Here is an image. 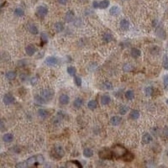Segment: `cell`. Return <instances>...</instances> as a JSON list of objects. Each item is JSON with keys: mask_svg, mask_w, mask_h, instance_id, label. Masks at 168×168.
I'll list each match as a JSON object with an SVG mask.
<instances>
[{"mask_svg": "<svg viewBox=\"0 0 168 168\" xmlns=\"http://www.w3.org/2000/svg\"><path fill=\"white\" fill-rule=\"evenodd\" d=\"M26 163L28 165V166H31L34 165H36L37 163H42L44 161V157L41 155H35V156H31L29 159H27Z\"/></svg>", "mask_w": 168, "mask_h": 168, "instance_id": "obj_1", "label": "cell"}, {"mask_svg": "<svg viewBox=\"0 0 168 168\" xmlns=\"http://www.w3.org/2000/svg\"><path fill=\"white\" fill-rule=\"evenodd\" d=\"M128 151L125 148H124L121 145H116L115 147H114V155L116 157L122 158L124 156V155Z\"/></svg>", "mask_w": 168, "mask_h": 168, "instance_id": "obj_2", "label": "cell"}, {"mask_svg": "<svg viewBox=\"0 0 168 168\" xmlns=\"http://www.w3.org/2000/svg\"><path fill=\"white\" fill-rule=\"evenodd\" d=\"M43 98H45V101H49L51 100L54 96V92L51 89H43L41 92V94H39Z\"/></svg>", "mask_w": 168, "mask_h": 168, "instance_id": "obj_3", "label": "cell"}, {"mask_svg": "<svg viewBox=\"0 0 168 168\" xmlns=\"http://www.w3.org/2000/svg\"><path fill=\"white\" fill-rule=\"evenodd\" d=\"M47 14H48V9L46 7H45V6H39V7L36 8V14H37L38 17L39 18H44Z\"/></svg>", "mask_w": 168, "mask_h": 168, "instance_id": "obj_4", "label": "cell"}, {"mask_svg": "<svg viewBox=\"0 0 168 168\" xmlns=\"http://www.w3.org/2000/svg\"><path fill=\"white\" fill-rule=\"evenodd\" d=\"M113 153L109 150H103L99 152V157L102 159H111Z\"/></svg>", "mask_w": 168, "mask_h": 168, "instance_id": "obj_5", "label": "cell"}, {"mask_svg": "<svg viewBox=\"0 0 168 168\" xmlns=\"http://www.w3.org/2000/svg\"><path fill=\"white\" fill-rule=\"evenodd\" d=\"M3 101H4V103H5L6 105H9V104H12V103H14V97L13 95H12V94L7 93V94H5V95L4 96Z\"/></svg>", "mask_w": 168, "mask_h": 168, "instance_id": "obj_6", "label": "cell"}, {"mask_svg": "<svg viewBox=\"0 0 168 168\" xmlns=\"http://www.w3.org/2000/svg\"><path fill=\"white\" fill-rule=\"evenodd\" d=\"M45 64L50 66H56L57 65L58 63V59L56 57H54V56H48L46 59H45Z\"/></svg>", "mask_w": 168, "mask_h": 168, "instance_id": "obj_7", "label": "cell"}, {"mask_svg": "<svg viewBox=\"0 0 168 168\" xmlns=\"http://www.w3.org/2000/svg\"><path fill=\"white\" fill-rule=\"evenodd\" d=\"M74 17H75V14H74V12H73L72 10L67 11L66 13V14H65V20H66V22H67V23L72 22V21H73V19H74Z\"/></svg>", "mask_w": 168, "mask_h": 168, "instance_id": "obj_8", "label": "cell"}, {"mask_svg": "<svg viewBox=\"0 0 168 168\" xmlns=\"http://www.w3.org/2000/svg\"><path fill=\"white\" fill-rule=\"evenodd\" d=\"M59 101L62 105H66L70 102V97L66 94H62L59 97Z\"/></svg>", "mask_w": 168, "mask_h": 168, "instance_id": "obj_9", "label": "cell"}, {"mask_svg": "<svg viewBox=\"0 0 168 168\" xmlns=\"http://www.w3.org/2000/svg\"><path fill=\"white\" fill-rule=\"evenodd\" d=\"M25 51H26V53H27L28 56H33V55L36 52V48H35V45H28V46L25 48Z\"/></svg>", "mask_w": 168, "mask_h": 168, "instance_id": "obj_10", "label": "cell"}, {"mask_svg": "<svg viewBox=\"0 0 168 168\" xmlns=\"http://www.w3.org/2000/svg\"><path fill=\"white\" fill-rule=\"evenodd\" d=\"M83 103H84L83 99L81 98V97H77V98L74 100V102H73V107L76 108H80L83 105Z\"/></svg>", "mask_w": 168, "mask_h": 168, "instance_id": "obj_11", "label": "cell"}, {"mask_svg": "<svg viewBox=\"0 0 168 168\" xmlns=\"http://www.w3.org/2000/svg\"><path fill=\"white\" fill-rule=\"evenodd\" d=\"M122 121V118L120 116H114V117L111 118L110 120V123L112 125H114V126H117V125L120 124Z\"/></svg>", "mask_w": 168, "mask_h": 168, "instance_id": "obj_12", "label": "cell"}, {"mask_svg": "<svg viewBox=\"0 0 168 168\" xmlns=\"http://www.w3.org/2000/svg\"><path fill=\"white\" fill-rule=\"evenodd\" d=\"M109 14L113 16H117L120 14V8L118 6H113V7L109 9Z\"/></svg>", "mask_w": 168, "mask_h": 168, "instance_id": "obj_13", "label": "cell"}, {"mask_svg": "<svg viewBox=\"0 0 168 168\" xmlns=\"http://www.w3.org/2000/svg\"><path fill=\"white\" fill-rule=\"evenodd\" d=\"M130 54H131V56L134 58V59H136V58H139L141 56V51H140L138 48H132V50L130 51Z\"/></svg>", "mask_w": 168, "mask_h": 168, "instance_id": "obj_14", "label": "cell"}, {"mask_svg": "<svg viewBox=\"0 0 168 168\" xmlns=\"http://www.w3.org/2000/svg\"><path fill=\"white\" fill-rule=\"evenodd\" d=\"M14 140V135L10 133H6L5 134L3 135V140L5 143H10L13 141Z\"/></svg>", "mask_w": 168, "mask_h": 168, "instance_id": "obj_15", "label": "cell"}, {"mask_svg": "<svg viewBox=\"0 0 168 168\" xmlns=\"http://www.w3.org/2000/svg\"><path fill=\"white\" fill-rule=\"evenodd\" d=\"M110 102H111V97L108 95H107V94L101 97V103L103 105H108L110 103Z\"/></svg>", "mask_w": 168, "mask_h": 168, "instance_id": "obj_16", "label": "cell"}, {"mask_svg": "<svg viewBox=\"0 0 168 168\" xmlns=\"http://www.w3.org/2000/svg\"><path fill=\"white\" fill-rule=\"evenodd\" d=\"M54 151H55V154H56L59 158H62L64 155V154H65L64 150L62 149V147H61V146H56V147H55Z\"/></svg>", "mask_w": 168, "mask_h": 168, "instance_id": "obj_17", "label": "cell"}, {"mask_svg": "<svg viewBox=\"0 0 168 168\" xmlns=\"http://www.w3.org/2000/svg\"><path fill=\"white\" fill-rule=\"evenodd\" d=\"M120 28L122 29L127 30L128 29L130 28V22H129V20H127V19H123L120 21Z\"/></svg>", "mask_w": 168, "mask_h": 168, "instance_id": "obj_18", "label": "cell"}, {"mask_svg": "<svg viewBox=\"0 0 168 168\" xmlns=\"http://www.w3.org/2000/svg\"><path fill=\"white\" fill-rule=\"evenodd\" d=\"M142 141L144 144H149L150 142L152 141V136L151 134L149 133H145L142 137Z\"/></svg>", "mask_w": 168, "mask_h": 168, "instance_id": "obj_19", "label": "cell"}, {"mask_svg": "<svg viewBox=\"0 0 168 168\" xmlns=\"http://www.w3.org/2000/svg\"><path fill=\"white\" fill-rule=\"evenodd\" d=\"M54 29L56 33H61L64 30V24L61 22H57L54 24Z\"/></svg>", "mask_w": 168, "mask_h": 168, "instance_id": "obj_20", "label": "cell"}, {"mask_svg": "<svg viewBox=\"0 0 168 168\" xmlns=\"http://www.w3.org/2000/svg\"><path fill=\"white\" fill-rule=\"evenodd\" d=\"M140 112L138 110H135V109H134V110H132L130 112V118H131V120H138V118H140Z\"/></svg>", "mask_w": 168, "mask_h": 168, "instance_id": "obj_21", "label": "cell"}, {"mask_svg": "<svg viewBox=\"0 0 168 168\" xmlns=\"http://www.w3.org/2000/svg\"><path fill=\"white\" fill-rule=\"evenodd\" d=\"M103 41H104L105 42H110V41H113V39H114V36L112 35L111 33L107 32V33H105V34H103Z\"/></svg>", "mask_w": 168, "mask_h": 168, "instance_id": "obj_22", "label": "cell"}, {"mask_svg": "<svg viewBox=\"0 0 168 168\" xmlns=\"http://www.w3.org/2000/svg\"><path fill=\"white\" fill-rule=\"evenodd\" d=\"M155 31H156V35L160 38H161V39H165V38H166V33H165L164 29L161 28V27H160V28L156 27V30H155Z\"/></svg>", "mask_w": 168, "mask_h": 168, "instance_id": "obj_23", "label": "cell"}, {"mask_svg": "<svg viewBox=\"0 0 168 168\" xmlns=\"http://www.w3.org/2000/svg\"><path fill=\"white\" fill-rule=\"evenodd\" d=\"M6 77H7L8 80H14V79L16 78L17 77V74H16V72H14V71H9V72H6Z\"/></svg>", "mask_w": 168, "mask_h": 168, "instance_id": "obj_24", "label": "cell"}, {"mask_svg": "<svg viewBox=\"0 0 168 168\" xmlns=\"http://www.w3.org/2000/svg\"><path fill=\"white\" fill-rule=\"evenodd\" d=\"M133 159H134V155L131 153H130L129 151H127L126 153L124 155V156L122 157V160H124V161H133Z\"/></svg>", "mask_w": 168, "mask_h": 168, "instance_id": "obj_25", "label": "cell"}, {"mask_svg": "<svg viewBox=\"0 0 168 168\" xmlns=\"http://www.w3.org/2000/svg\"><path fill=\"white\" fill-rule=\"evenodd\" d=\"M37 114H38L39 117H41L42 118H45L48 116V112L45 110V109H43V108L39 109L38 112H37Z\"/></svg>", "mask_w": 168, "mask_h": 168, "instance_id": "obj_26", "label": "cell"}, {"mask_svg": "<svg viewBox=\"0 0 168 168\" xmlns=\"http://www.w3.org/2000/svg\"><path fill=\"white\" fill-rule=\"evenodd\" d=\"M83 155H84V156H85V157H87V158L92 157V156H93V150L90 149V148H86V149H84V151H83Z\"/></svg>", "mask_w": 168, "mask_h": 168, "instance_id": "obj_27", "label": "cell"}, {"mask_svg": "<svg viewBox=\"0 0 168 168\" xmlns=\"http://www.w3.org/2000/svg\"><path fill=\"white\" fill-rule=\"evenodd\" d=\"M29 31L33 34V35H37V34L39 33V30L37 29V27H36L35 24H29Z\"/></svg>", "mask_w": 168, "mask_h": 168, "instance_id": "obj_28", "label": "cell"}, {"mask_svg": "<svg viewBox=\"0 0 168 168\" xmlns=\"http://www.w3.org/2000/svg\"><path fill=\"white\" fill-rule=\"evenodd\" d=\"M87 107H88V108L92 109V110H93V109L97 108V101H95V100H91V101H89V102H88V103H87Z\"/></svg>", "mask_w": 168, "mask_h": 168, "instance_id": "obj_29", "label": "cell"}, {"mask_svg": "<svg viewBox=\"0 0 168 168\" xmlns=\"http://www.w3.org/2000/svg\"><path fill=\"white\" fill-rule=\"evenodd\" d=\"M24 11L23 8H15V10H14V15H15V16L22 17V16H24Z\"/></svg>", "mask_w": 168, "mask_h": 168, "instance_id": "obj_30", "label": "cell"}, {"mask_svg": "<svg viewBox=\"0 0 168 168\" xmlns=\"http://www.w3.org/2000/svg\"><path fill=\"white\" fill-rule=\"evenodd\" d=\"M125 97L128 100H132L134 97V93L132 90H128L126 93H125Z\"/></svg>", "mask_w": 168, "mask_h": 168, "instance_id": "obj_31", "label": "cell"}, {"mask_svg": "<svg viewBox=\"0 0 168 168\" xmlns=\"http://www.w3.org/2000/svg\"><path fill=\"white\" fill-rule=\"evenodd\" d=\"M130 108L126 105H121L120 108V114L122 115H124L127 114V112L129 111Z\"/></svg>", "mask_w": 168, "mask_h": 168, "instance_id": "obj_32", "label": "cell"}, {"mask_svg": "<svg viewBox=\"0 0 168 168\" xmlns=\"http://www.w3.org/2000/svg\"><path fill=\"white\" fill-rule=\"evenodd\" d=\"M109 5V1L108 0H103V1H101L99 3V8H103V9H104V8H108Z\"/></svg>", "mask_w": 168, "mask_h": 168, "instance_id": "obj_33", "label": "cell"}, {"mask_svg": "<svg viewBox=\"0 0 168 168\" xmlns=\"http://www.w3.org/2000/svg\"><path fill=\"white\" fill-rule=\"evenodd\" d=\"M123 70L125 72H130L133 70V66L130 63H126L123 66Z\"/></svg>", "mask_w": 168, "mask_h": 168, "instance_id": "obj_34", "label": "cell"}, {"mask_svg": "<svg viewBox=\"0 0 168 168\" xmlns=\"http://www.w3.org/2000/svg\"><path fill=\"white\" fill-rule=\"evenodd\" d=\"M103 87L104 89L106 90H111L112 88H113V85L110 82H108V81H105L103 83Z\"/></svg>", "mask_w": 168, "mask_h": 168, "instance_id": "obj_35", "label": "cell"}, {"mask_svg": "<svg viewBox=\"0 0 168 168\" xmlns=\"http://www.w3.org/2000/svg\"><path fill=\"white\" fill-rule=\"evenodd\" d=\"M67 73H68L69 75H71V76H74L76 74V68L74 66H68L67 67Z\"/></svg>", "mask_w": 168, "mask_h": 168, "instance_id": "obj_36", "label": "cell"}, {"mask_svg": "<svg viewBox=\"0 0 168 168\" xmlns=\"http://www.w3.org/2000/svg\"><path fill=\"white\" fill-rule=\"evenodd\" d=\"M162 65L165 69L168 70V56L166 55H164L163 56V61H162Z\"/></svg>", "mask_w": 168, "mask_h": 168, "instance_id": "obj_37", "label": "cell"}, {"mask_svg": "<svg viewBox=\"0 0 168 168\" xmlns=\"http://www.w3.org/2000/svg\"><path fill=\"white\" fill-rule=\"evenodd\" d=\"M144 92H145V94L146 96H151L152 93H153V88H152L151 87H146L145 88Z\"/></svg>", "mask_w": 168, "mask_h": 168, "instance_id": "obj_38", "label": "cell"}, {"mask_svg": "<svg viewBox=\"0 0 168 168\" xmlns=\"http://www.w3.org/2000/svg\"><path fill=\"white\" fill-rule=\"evenodd\" d=\"M35 101L37 102L38 103H41V104H43V103H45V98H43L41 95L39 96H36L35 97Z\"/></svg>", "mask_w": 168, "mask_h": 168, "instance_id": "obj_39", "label": "cell"}, {"mask_svg": "<svg viewBox=\"0 0 168 168\" xmlns=\"http://www.w3.org/2000/svg\"><path fill=\"white\" fill-rule=\"evenodd\" d=\"M74 82H75V83H76V85H77V86L81 87V85H82V79H81V77H74Z\"/></svg>", "mask_w": 168, "mask_h": 168, "instance_id": "obj_40", "label": "cell"}, {"mask_svg": "<svg viewBox=\"0 0 168 168\" xmlns=\"http://www.w3.org/2000/svg\"><path fill=\"white\" fill-rule=\"evenodd\" d=\"M41 39L43 41V42H47L48 41V35H47V34H45V32H42L41 34Z\"/></svg>", "mask_w": 168, "mask_h": 168, "instance_id": "obj_41", "label": "cell"}, {"mask_svg": "<svg viewBox=\"0 0 168 168\" xmlns=\"http://www.w3.org/2000/svg\"><path fill=\"white\" fill-rule=\"evenodd\" d=\"M28 166V165H27L26 161H24V162H21V163H18L16 165V167H20V168H25Z\"/></svg>", "mask_w": 168, "mask_h": 168, "instance_id": "obj_42", "label": "cell"}, {"mask_svg": "<svg viewBox=\"0 0 168 168\" xmlns=\"http://www.w3.org/2000/svg\"><path fill=\"white\" fill-rule=\"evenodd\" d=\"M159 51H160V50H159V47L158 46H153V47H152V50H151V53L155 55V54L158 53Z\"/></svg>", "mask_w": 168, "mask_h": 168, "instance_id": "obj_43", "label": "cell"}, {"mask_svg": "<svg viewBox=\"0 0 168 168\" xmlns=\"http://www.w3.org/2000/svg\"><path fill=\"white\" fill-rule=\"evenodd\" d=\"M162 133H163V135L165 137H166V138H168V127H165L163 130H162Z\"/></svg>", "mask_w": 168, "mask_h": 168, "instance_id": "obj_44", "label": "cell"}, {"mask_svg": "<svg viewBox=\"0 0 168 168\" xmlns=\"http://www.w3.org/2000/svg\"><path fill=\"white\" fill-rule=\"evenodd\" d=\"M163 82H164V86H165V87H167V86H168V75L165 76V77H164Z\"/></svg>", "mask_w": 168, "mask_h": 168, "instance_id": "obj_45", "label": "cell"}, {"mask_svg": "<svg viewBox=\"0 0 168 168\" xmlns=\"http://www.w3.org/2000/svg\"><path fill=\"white\" fill-rule=\"evenodd\" d=\"M11 151H13V152H14V153H19V152L20 151V149L19 148H18L17 146H13V147L11 148Z\"/></svg>", "mask_w": 168, "mask_h": 168, "instance_id": "obj_46", "label": "cell"}, {"mask_svg": "<svg viewBox=\"0 0 168 168\" xmlns=\"http://www.w3.org/2000/svg\"><path fill=\"white\" fill-rule=\"evenodd\" d=\"M19 77H20L21 80H22V81L24 82V81H25L26 79H27V76H26L25 74H24V73H22V74H20Z\"/></svg>", "mask_w": 168, "mask_h": 168, "instance_id": "obj_47", "label": "cell"}, {"mask_svg": "<svg viewBox=\"0 0 168 168\" xmlns=\"http://www.w3.org/2000/svg\"><path fill=\"white\" fill-rule=\"evenodd\" d=\"M67 2H68V0H58V3L62 5H66L67 4Z\"/></svg>", "mask_w": 168, "mask_h": 168, "instance_id": "obj_48", "label": "cell"}, {"mask_svg": "<svg viewBox=\"0 0 168 168\" xmlns=\"http://www.w3.org/2000/svg\"><path fill=\"white\" fill-rule=\"evenodd\" d=\"M93 8H99V3L97 2V1H94L93 3Z\"/></svg>", "mask_w": 168, "mask_h": 168, "instance_id": "obj_49", "label": "cell"}, {"mask_svg": "<svg viewBox=\"0 0 168 168\" xmlns=\"http://www.w3.org/2000/svg\"><path fill=\"white\" fill-rule=\"evenodd\" d=\"M36 82H37V78H36V77L31 78V84L32 85H35L36 83Z\"/></svg>", "mask_w": 168, "mask_h": 168, "instance_id": "obj_50", "label": "cell"}, {"mask_svg": "<svg viewBox=\"0 0 168 168\" xmlns=\"http://www.w3.org/2000/svg\"><path fill=\"white\" fill-rule=\"evenodd\" d=\"M157 130H158L157 128H155V129H152L151 130V132H152V134H154V135H155H155H156V134H157Z\"/></svg>", "mask_w": 168, "mask_h": 168, "instance_id": "obj_51", "label": "cell"}, {"mask_svg": "<svg viewBox=\"0 0 168 168\" xmlns=\"http://www.w3.org/2000/svg\"><path fill=\"white\" fill-rule=\"evenodd\" d=\"M1 130L4 131V121H1Z\"/></svg>", "mask_w": 168, "mask_h": 168, "instance_id": "obj_52", "label": "cell"}, {"mask_svg": "<svg viewBox=\"0 0 168 168\" xmlns=\"http://www.w3.org/2000/svg\"><path fill=\"white\" fill-rule=\"evenodd\" d=\"M166 103H167V105H168V99H166Z\"/></svg>", "mask_w": 168, "mask_h": 168, "instance_id": "obj_53", "label": "cell"}]
</instances>
